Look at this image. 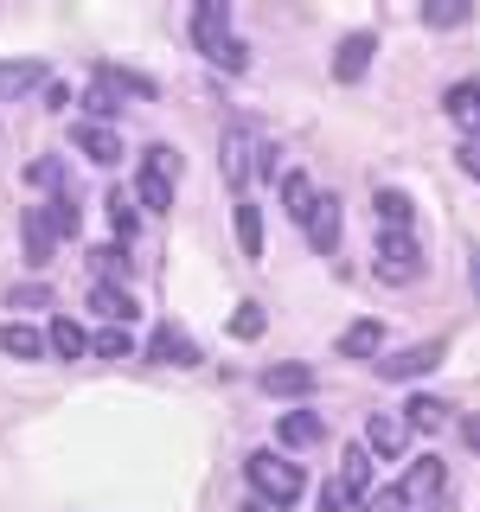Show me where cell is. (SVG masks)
<instances>
[{
    "mask_svg": "<svg viewBox=\"0 0 480 512\" xmlns=\"http://www.w3.org/2000/svg\"><path fill=\"white\" fill-rule=\"evenodd\" d=\"M314 199H320V192H314L308 173H282V205H288V218H295V224L314 212Z\"/></svg>",
    "mask_w": 480,
    "mask_h": 512,
    "instance_id": "cell-28",
    "label": "cell"
},
{
    "mask_svg": "<svg viewBox=\"0 0 480 512\" xmlns=\"http://www.w3.org/2000/svg\"><path fill=\"white\" fill-rule=\"evenodd\" d=\"M244 480H250L256 500H269V506H295L301 493H308V468L288 461L282 448H256V455L244 461Z\"/></svg>",
    "mask_w": 480,
    "mask_h": 512,
    "instance_id": "cell-2",
    "label": "cell"
},
{
    "mask_svg": "<svg viewBox=\"0 0 480 512\" xmlns=\"http://www.w3.org/2000/svg\"><path fill=\"white\" fill-rule=\"evenodd\" d=\"M340 224H346L340 199H333V192H320V199H314V212L301 218V231H308V244H314L320 256H333V250H340Z\"/></svg>",
    "mask_w": 480,
    "mask_h": 512,
    "instance_id": "cell-7",
    "label": "cell"
},
{
    "mask_svg": "<svg viewBox=\"0 0 480 512\" xmlns=\"http://www.w3.org/2000/svg\"><path fill=\"white\" fill-rule=\"evenodd\" d=\"M26 180H32V186H52V192H64V167H58V160H32V167H26Z\"/></svg>",
    "mask_w": 480,
    "mask_h": 512,
    "instance_id": "cell-36",
    "label": "cell"
},
{
    "mask_svg": "<svg viewBox=\"0 0 480 512\" xmlns=\"http://www.w3.org/2000/svg\"><path fill=\"white\" fill-rule=\"evenodd\" d=\"M90 352H96V359H128V333L122 327H96L90 333Z\"/></svg>",
    "mask_w": 480,
    "mask_h": 512,
    "instance_id": "cell-34",
    "label": "cell"
},
{
    "mask_svg": "<svg viewBox=\"0 0 480 512\" xmlns=\"http://www.w3.org/2000/svg\"><path fill=\"white\" fill-rule=\"evenodd\" d=\"M148 359H160V365H199V346H192L180 327H154L148 333Z\"/></svg>",
    "mask_w": 480,
    "mask_h": 512,
    "instance_id": "cell-16",
    "label": "cell"
},
{
    "mask_svg": "<svg viewBox=\"0 0 480 512\" xmlns=\"http://www.w3.org/2000/svg\"><path fill=\"white\" fill-rule=\"evenodd\" d=\"M372 52H378V32H346L340 52H333V77H340V84H359V77L372 71Z\"/></svg>",
    "mask_w": 480,
    "mask_h": 512,
    "instance_id": "cell-9",
    "label": "cell"
},
{
    "mask_svg": "<svg viewBox=\"0 0 480 512\" xmlns=\"http://www.w3.org/2000/svg\"><path fill=\"white\" fill-rule=\"evenodd\" d=\"M237 512H276V506H269V500H256V493H250V500L237 506Z\"/></svg>",
    "mask_w": 480,
    "mask_h": 512,
    "instance_id": "cell-42",
    "label": "cell"
},
{
    "mask_svg": "<svg viewBox=\"0 0 480 512\" xmlns=\"http://www.w3.org/2000/svg\"><path fill=\"white\" fill-rule=\"evenodd\" d=\"M442 487H448V461L442 455H416L410 468H404V480H397V500H404V506H423V500H436Z\"/></svg>",
    "mask_w": 480,
    "mask_h": 512,
    "instance_id": "cell-6",
    "label": "cell"
},
{
    "mask_svg": "<svg viewBox=\"0 0 480 512\" xmlns=\"http://www.w3.org/2000/svg\"><path fill=\"white\" fill-rule=\"evenodd\" d=\"M90 269H96V282H128V269H135V263H128V244H96L90 250Z\"/></svg>",
    "mask_w": 480,
    "mask_h": 512,
    "instance_id": "cell-25",
    "label": "cell"
},
{
    "mask_svg": "<svg viewBox=\"0 0 480 512\" xmlns=\"http://www.w3.org/2000/svg\"><path fill=\"white\" fill-rule=\"evenodd\" d=\"M397 416H404V429H423V436H436V429L448 423V404H442V397H410Z\"/></svg>",
    "mask_w": 480,
    "mask_h": 512,
    "instance_id": "cell-24",
    "label": "cell"
},
{
    "mask_svg": "<svg viewBox=\"0 0 480 512\" xmlns=\"http://www.w3.org/2000/svg\"><path fill=\"white\" fill-rule=\"evenodd\" d=\"M96 77H103V84H116L122 96H135V103H148V96H160V84L148 71H128V64H96Z\"/></svg>",
    "mask_w": 480,
    "mask_h": 512,
    "instance_id": "cell-22",
    "label": "cell"
},
{
    "mask_svg": "<svg viewBox=\"0 0 480 512\" xmlns=\"http://www.w3.org/2000/svg\"><path fill=\"white\" fill-rule=\"evenodd\" d=\"M192 45H199V52L212 58L224 77H244V71H250V45L231 32V7H224V0L192 7Z\"/></svg>",
    "mask_w": 480,
    "mask_h": 512,
    "instance_id": "cell-1",
    "label": "cell"
},
{
    "mask_svg": "<svg viewBox=\"0 0 480 512\" xmlns=\"http://www.w3.org/2000/svg\"><path fill=\"white\" fill-rule=\"evenodd\" d=\"M461 20H468V0H429L423 7V26H436V32L461 26Z\"/></svg>",
    "mask_w": 480,
    "mask_h": 512,
    "instance_id": "cell-33",
    "label": "cell"
},
{
    "mask_svg": "<svg viewBox=\"0 0 480 512\" xmlns=\"http://www.w3.org/2000/svg\"><path fill=\"white\" fill-rule=\"evenodd\" d=\"M135 205H148L154 218H160V212H167V205H173V180H167V173L154 167V160H141V180H135Z\"/></svg>",
    "mask_w": 480,
    "mask_h": 512,
    "instance_id": "cell-20",
    "label": "cell"
},
{
    "mask_svg": "<svg viewBox=\"0 0 480 512\" xmlns=\"http://www.w3.org/2000/svg\"><path fill=\"white\" fill-rule=\"evenodd\" d=\"M372 212L384 218V231H410V212H416V205H410V192H397V186H384V192H378V199H372Z\"/></svg>",
    "mask_w": 480,
    "mask_h": 512,
    "instance_id": "cell-27",
    "label": "cell"
},
{
    "mask_svg": "<svg viewBox=\"0 0 480 512\" xmlns=\"http://www.w3.org/2000/svg\"><path fill=\"white\" fill-rule=\"evenodd\" d=\"M442 359H448V346H442V340H416V346H404V352H384V359H372V365H378V378H391V384H410V378L436 372Z\"/></svg>",
    "mask_w": 480,
    "mask_h": 512,
    "instance_id": "cell-5",
    "label": "cell"
},
{
    "mask_svg": "<svg viewBox=\"0 0 480 512\" xmlns=\"http://www.w3.org/2000/svg\"><path fill=\"white\" fill-rule=\"evenodd\" d=\"M384 352V327L378 320H352V327L340 333V359H378Z\"/></svg>",
    "mask_w": 480,
    "mask_h": 512,
    "instance_id": "cell-19",
    "label": "cell"
},
{
    "mask_svg": "<svg viewBox=\"0 0 480 512\" xmlns=\"http://www.w3.org/2000/svg\"><path fill=\"white\" fill-rule=\"evenodd\" d=\"M231 224H237V250L244 256H263V212L244 199V205H231Z\"/></svg>",
    "mask_w": 480,
    "mask_h": 512,
    "instance_id": "cell-26",
    "label": "cell"
},
{
    "mask_svg": "<svg viewBox=\"0 0 480 512\" xmlns=\"http://www.w3.org/2000/svg\"><path fill=\"white\" fill-rule=\"evenodd\" d=\"M71 141H77V154L96 160V167H116V160H122V135H116L109 122H77Z\"/></svg>",
    "mask_w": 480,
    "mask_h": 512,
    "instance_id": "cell-10",
    "label": "cell"
},
{
    "mask_svg": "<svg viewBox=\"0 0 480 512\" xmlns=\"http://www.w3.org/2000/svg\"><path fill=\"white\" fill-rule=\"evenodd\" d=\"M39 212H45V224H52V237H77V224H84V212H77V199H71V192L45 199Z\"/></svg>",
    "mask_w": 480,
    "mask_h": 512,
    "instance_id": "cell-29",
    "label": "cell"
},
{
    "mask_svg": "<svg viewBox=\"0 0 480 512\" xmlns=\"http://www.w3.org/2000/svg\"><path fill=\"white\" fill-rule=\"evenodd\" d=\"M314 506H320V512H346V506H352V493L340 487V480H327V487L314 493Z\"/></svg>",
    "mask_w": 480,
    "mask_h": 512,
    "instance_id": "cell-37",
    "label": "cell"
},
{
    "mask_svg": "<svg viewBox=\"0 0 480 512\" xmlns=\"http://www.w3.org/2000/svg\"><path fill=\"white\" fill-rule=\"evenodd\" d=\"M148 160H154L160 173H167V180H180V148H167V141H154V148H148Z\"/></svg>",
    "mask_w": 480,
    "mask_h": 512,
    "instance_id": "cell-38",
    "label": "cell"
},
{
    "mask_svg": "<svg viewBox=\"0 0 480 512\" xmlns=\"http://www.w3.org/2000/svg\"><path fill=\"white\" fill-rule=\"evenodd\" d=\"M84 109H90V122H109L116 128V116H122V90L116 84H103V77L90 71V90H84Z\"/></svg>",
    "mask_w": 480,
    "mask_h": 512,
    "instance_id": "cell-23",
    "label": "cell"
},
{
    "mask_svg": "<svg viewBox=\"0 0 480 512\" xmlns=\"http://www.w3.org/2000/svg\"><path fill=\"white\" fill-rule=\"evenodd\" d=\"M39 84H52V64H45V58L0 64V96H26V90H39Z\"/></svg>",
    "mask_w": 480,
    "mask_h": 512,
    "instance_id": "cell-13",
    "label": "cell"
},
{
    "mask_svg": "<svg viewBox=\"0 0 480 512\" xmlns=\"http://www.w3.org/2000/svg\"><path fill=\"white\" fill-rule=\"evenodd\" d=\"M20 244H26V269H52V224H45L39 205H26V218H20Z\"/></svg>",
    "mask_w": 480,
    "mask_h": 512,
    "instance_id": "cell-11",
    "label": "cell"
},
{
    "mask_svg": "<svg viewBox=\"0 0 480 512\" xmlns=\"http://www.w3.org/2000/svg\"><path fill=\"white\" fill-rule=\"evenodd\" d=\"M218 173H224V186L231 192H244L256 180V135L244 122H231L224 128V141H218Z\"/></svg>",
    "mask_w": 480,
    "mask_h": 512,
    "instance_id": "cell-4",
    "label": "cell"
},
{
    "mask_svg": "<svg viewBox=\"0 0 480 512\" xmlns=\"http://www.w3.org/2000/svg\"><path fill=\"white\" fill-rule=\"evenodd\" d=\"M276 436H282V448H320V436H327V423H320L314 410H288L282 423H276Z\"/></svg>",
    "mask_w": 480,
    "mask_h": 512,
    "instance_id": "cell-17",
    "label": "cell"
},
{
    "mask_svg": "<svg viewBox=\"0 0 480 512\" xmlns=\"http://www.w3.org/2000/svg\"><path fill=\"white\" fill-rule=\"evenodd\" d=\"M90 314L109 320V327H122V320H135L141 308L128 301V288H116V282H90Z\"/></svg>",
    "mask_w": 480,
    "mask_h": 512,
    "instance_id": "cell-14",
    "label": "cell"
},
{
    "mask_svg": "<svg viewBox=\"0 0 480 512\" xmlns=\"http://www.w3.org/2000/svg\"><path fill=\"white\" fill-rule=\"evenodd\" d=\"M256 384H263L269 397H308V391H314V372H308L301 359H288V365H269Z\"/></svg>",
    "mask_w": 480,
    "mask_h": 512,
    "instance_id": "cell-15",
    "label": "cell"
},
{
    "mask_svg": "<svg viewBox=\"0 0 480 512\" xmlns=\"http://www.w3.org/2000/svg\"><path fill=\"white\" fill-rule=\"evenodd\" d=\"M442 109L480 141V84H448V90H442Z\"/></svg>",
    "mask_w": 480,
    "mask_h": 512,
    "instance_id": "cell-18",
    "label": "cell"
},
{
    "mask_svg": "<svg viewBox=\"0 0 480 512\" xmlns=\"http://www.w3.org/2000/svg\"><path fill=\"white\" fill-rule=\"evenodd\" d=\"M340 487L352 493V500H365V493H372V455H365V448H346V468H340Z\"/></svg>",
    "mask_w": 480,
    "mask_h": 512,
    "instance_id": "cell-30",
    "label": "cell"
},
{
    "mask_svg": "<svg viewBox=\"0 0 480 512\" xmlns=\"http://www.w3.org/2000/svg\"><path fill=\"white\" fill-rule=\"evenodd\" d=\"M372 269H378V282H416L423 276V244H416L410 231H378V244H372Z\"/></svg>",
    "mask_w": 480,
    "mask_h": 512,
    "instance_id": "cell-3",
    "label": "cell"
},
{
    "mask_svg": "<svg viewBox=\"0 0 480 512\" xmlns=\"http://www.w3.org/2000/svg\"><path fill=\"white\" fill-rule=\"evenodd\" d=\"M109 218H116V244H128V237L141 231V205H135V192H109Z\"/></svg>",
    "mask_w": 480,
    "mask_h": 512,
    "instance_id": "cell-31",
    "label": "cell"
},
{
    "mask_svg": "<svg viewBox=\"0 0 480 512\" xmlns=\"http://www.w3.org/2000/svg\"><path fill=\"white\" fill-rule=\"evenodd\" d=\"M461 442H468L474 455H480V410H468V416H461Z\"/></svg>",
    "mask_w": 480,
    "mask_h": 512,
    "instance_id": "cell-39",
    "label": "cell"
},
{
    "mask_svg": "<svg viewBox=\"0 0 480 512\" xmlns=\"http://www.w3.org/2000/svg\"><path fill=\"white\" fill-rule=\"evenodd\" d=\"M263 327H269V314L256 308V301H237V314L224 320V333H231V340H263Z\"/></svg>",
    "mask_w": 480,
    "mask_h": 512,
    "instance_id": "cell-32",
    "label": "cell"
},
{
    "mask_svg": "<svg viewBox=\"0 0 480 512\" xmlns=\"http://www.w3.org/2000/svg\"><path fill=\"white\" fill-rule=\"evenodd\" d=\"M461 167H468V180H480V141H461Z\"/></svg>",
    "mask_w": 480,
    "mask_h": 512,
    "instance_id": "cell-40",
    "label": "cell"
},
{
    "mask_svg": "<svg viewBox=\"0 0 480 512\" xmlns=\"http://www.w3.org/2000/svg\"><path fill=\"white\" fill-rule=\"evenodd\" d=\"M0 352H7V359H45V333L26 327V320H7V327H0Z\"/></svg>",
    "mask_w": 480,
    "mask_h": 512,
    "instance_id": "cell-21",
    "label": "cell"
},
{
    "mask_svg": "<svg viewBox=\"0 0 480 512\" xmlns=\"http://www.w3.org/2000/svg\"><path fill=\"white\" fill-rule=\"evenodd\" d=\"M404 442H410V429H404V416H397V410H378L372 423H365V455H372V461H397V455H404Z\"/></svg>",
    "mask_w": 480,
    "mask_h": 512,
    "instance_id": "cell-8",
    "label": "cell"
},
{
    "mask_svg": "<svg viewBox=\"0 0 480 512\" xmlns=\"http://www.w3.org/2000/svg\"><path fill=\"white\" fill-rule=\"evenodd\" d=\"M7 301H13V308H52V288H45V282H20Z\"/></svg>",
    "mask_w": 480,
    "mask_h": 512,
    "instance_id": "cell-35",
    "label": "cell"
},
{
    "mask_svg": "<svg viewBox=\"0 0 480 512\" xmlns=\"http://www.w3.org/2000/svg\"><path fill=\"white\" fill-rule=\"evenodd\" d=\"M45 352H52V359H90V333L77 327V320H64V314H52V327H45Z\"/></svg>",
    "mask_w": 480,
    "mask_h": 512,
    "instance_id": "cell-12",
    "label": "cell"
},
{
    "mask_svg": "<svg viewBox=\"0 0 480 512\" xmlns=\"http://www.w3.org/2000/svg\"><path fill=\"white\" fill-rule=\"evenodd\" d=\"M468 276H474V301H480V244L468 250Z\"/></svg>",
    "mask_w": 480,
    "mask_h": 512,
    "instance_id": "cell-41",
    "label": "cell"
}]
</instances>
